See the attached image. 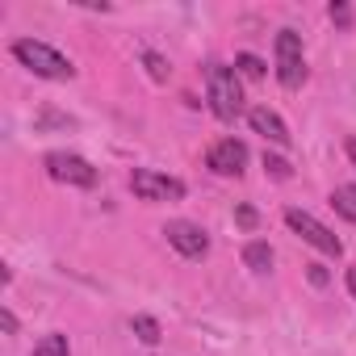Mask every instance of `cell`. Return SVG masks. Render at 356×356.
I'll return each instance as SVG.
<instances>
[{
  "label": "cell",
  "mask_w": 356,
  "mask_h": 356,
  "mask_svg": "<svg viewBox=\"0 0 356 356\" xmlns=\"http://www.w3.org/2000/svg\"><path fill=\"white\" fill-rule=\"evenodd\" d=\"M9 51H13V59H17L26 72H34L38 80H72V76H76V63H72L63 51H55L51 42H38V38H17Z\"/></svg>",
  "instance_id": "6da1fadb"
},
{
  "label": "cell",
  "mask_w": 356,
  "mask_h": 356,
  "mask_svg": "<svg viewBox=\"0 0 356 356\" xmlns=\"http://www.w3.org/2000/svg\"><path fill=\"white\" fill-rule=\"evenodd\" d=\"M206 101L214 109L218 122H235L243 113V84H239V72L227 67V63H210L206 67Z\"/></svg>",
  "instance_id": "7a4b0ae2"
},
{
  "label": "cell",
  "mask_w": 356,
  "mask_h": 356,
  "mask_svg": "<svg viewBox=\"0 0 356 356\" xmlns=\"http://www.w3.org/2000/svg\"><path fill=\"white\" fill-rule=\"evenodd\" d=\"M130 193L138 202H181L189 189L181 176H168V172H155V168H134L130 172Z\"/></svg>",
  "instance_id": "3957f363"
},
{
  "label": "cell",
  "mask_w": 356,
  "mask_h": 356,
  "mask_svg": "<svg viewBox=\"0 0 356 356\" xmlns=\"http://www.w3.org/2000/svg\"><path fill=\"white\" fill-rule=\"evenodd\" d=\"M277 80H281V88H302L306 84V51H302V34H293V30H281L277 34Z\"/></svg>",
  "instance_id": "277c9868"
},
{
  "label": "cell",
  "mask_w": 356,
  "mask_h": 356,
  "mask_svg": "<svg viewBox=\"0 0 356 356\" xmlns=\"http://www.w3.org/2000/svg\"><path fill=\"white\" fill-rule=\"evenodd\" d=\"M285 227L302 239V243H310V248H318L323 256H343V243L335 239V231H327L314 214H306V210H298V206H289L285 210Z\"/></svg>",
  "instance_id": "5b68a950"
},
{
  "label": "cell",
  "mask_w": 356,
  "mask_h": 356,
  "mask_svg": "<svg viewBox=\"0 0 356 356\" xmlns=\"http://www.w3.org/2000/svg\"><path fill=\"white\" fill-rule=\"evenodd\" d=\"M42 163H47V172H51V181H59V185H72V189H92V185H97V168H92L84 155L51 151Z\"/></svg>",
  "instance_id": "8992f818"
},
{
  "label": "cell",
  "mask_w": 356,
  "mask_h": 356,
  "mask_svg": "<svg viewBox=\"0 0 356 356\" xmlns=\"http://www.w3.org/2000/svg\"><path fill=\"white\" fill-rule=\"evenodd\" d=\"M163 235H168V243L181 252L185 260H206V256H210V235H206V227H197V222H189V218H172V222L163 227Z\"/></svg>",
  "instance_id": "52a82bcc"
},
{
  "label": "cell",
  "mask_w": 356,
  "mask_h": 356,
  "mask_svg": "<svg viewBox=\"0 0 356 356\" xmlns=\"http://www.w3.org/2000/svg\"><path fill=\"white\" fill-rule=\"evenodd\" d=\"M248 159H252V151H248L243 138H218V143L206 151V168H210L214 176H243Z\"/></svg>",
  "instance_id": "ba28073f"
},
{
  "label": "cell",
  "mask_w": 356,
  "mask_h": 356,
  "mask_svg": "<svg viewBox=\"0 0 356 356\" xmlns=\"http://www.w3.org/2000/svg\"><path fill=\"white\" fill-rule=\"evenodd\" d=\"M248 126H252L256 134H264L268 143H277V147H289V126H285V118H281L277 109H268V105H256V109H248Z\"/></svg>",
  "instance_id": "9c48e42d"
},
{
  "label": "cell",
  "mask_w": 356,
  "mask_h": 356,
  "mask_svg": "<svg viewBox=\"0 0 356 356\" xmlns=\"http://www.w3.org/2000/svg\"><path fill=\"white\" fill-rule=\"evenodd\" d=\"M243 264H248L256 277H264V273L273 268V248H268L264 239H252V243L243 248Z\"/></svg>",
  "instance_id": "30bf717a"
},
{
  "label": "cell",
  "mask_w": 356,
  "mask_h": 356,
  "mask_svg": "<svg viewBox=\"0 0 356 356\" xmlns=\"http://www.w3.org/2000/svg\"><path fill=\"white\" fill-rule=\"evenodd\" d=\"M130 331H134V339L147 343V348H155V343L163 339V327H159V318H151V314H134V318H130Z\"/></svg>",
  "instance_id": "8fae6325"
},
{
  "label": "cell",
  "mask_w": 356,
  "mask_h": 356,
  "mask_svg": "<svg viewBox=\"0 0 356 356\" xmlns=\"http://www.w3.org/2000/svg\"><path fill=\"white\" fill-rule=\"evenodd\" d=\"M331 206H335L339 218L356 222V185H339V189H331Z\"/></svg>",
  "instance_id": "7c38bea8"
},
{
  "label": "cell",
  "mask_w": 356,
  "mask_h": 356,
  "mask_svg": "<svg viewBox=\"0 0 356 356\" xmlns=\"http://www.w3.org/2000/svg\"><path fill=\"white\" fill-rule=\"evenodd\" d=\"M34 356H72V343H67V335L51 331V335H42L34 343Z\"/></svg>",
  "instance_id": "4fadbf2b"
},
{
  "label": "cell",
  "mask_w": 356,
  "mask_h": 356,
  "mask_svg": "<svg viewBox=\"0 0 356 356\" xmlns=\"http://www.w3.org/2000/svg\"><path fill=\"white\" fill-rule=\"evenodd\" d=\"M143 67H147V76H151L155 84H168V80H172V63H168L163 55H155V51H143Z\"/></svg>",
  "instance_id": "5bb4252c"
},
{
  "label": "cell",
  "mask_w": 356,
  "mask_h": 356,
  "mask_svg": "<svg viewBox=\"0 0 356 356\" xmlns=\"http://www.w3.org/2000/svg\"><path fill=\"white\" fill-rule=\"evenodd\" d=\"M235 72H239V76H248V80H264V72H268V67H264V59H260V55H248V51H243V55H235Z\"/></svg>",
  "instance_id": "9a60e30c"
},
{
  "label": "cell",
  "mask_w": 356,
  "mask_h": 356,
  "mask_svg": "<svg viewBox=\"0 0 356 356\" xmlns=\"http://www.w3.org/2000/svg\"><path fill=\"white\" fill-rule=\"evenodd\" d=\"M264 172H268V176H277V181H289V176H293L289 159H281V155H268V151H264Z\"/></svg>",
  "instance_id": "2e32d148"
},
{
  "label": "cell",
  "mask_w": 356,
  "mask_h": 356,
  "mask_svg": "<svg viewBox=\"0 0 356 356\" xmlns=\"http://www.w3.org/2000/svg\"><path fill=\"white\" fill-rule=\"evenodd\" d=\"M235 222H239L243 231H256V227H260V214H256L252 206H235Z\"/></svg>",
  "instance_id": "e0dca14e"
},
{
  "label": "cell",
  "mask_w": 356,
  "mask_h": 356,
  "mask_svg": "<svg viewBox=\"0 0 356 356\" xmlns=\"http://www.w3.org/2000/svg\"><path fill=\"white\" fill-rule=\"evenodd\" d=\"M327 17H331L335 26H343V30L352 26V9H348V5H331V9H327Z\"/></svg>",
  "instance_id": "ac0fdd59"
},
{
  "label": "cell",
  "mask_w": 356,
  "mask_h": 356,
  "mask_svg": "<svg viewBox=\"0 0 356 356\" xmlns=\"http://www.w3.org/2000/svg\"><path fill=\"white\" fill-rule=\"evenodd\" d=\"M0 327H5V335H17V314L9 306H0Z\"/></svg>",
  "instance_id": "d6986e66"
},
{
  "label": "cell",
  "mask_w": 356,
  "mask_h": 356,
  "mask_svg": "<svg viewBox=\"0 0 356 356\" xmlns=\"http://www.w3.org/2000/svg\"><path fill=\"white\" fill-rule=\"evenodd\" d=\"M306 277H310L314 285H327V273H323V264H306Z\"/></svg>",
  "instance_id": "ffe728a7"
},
{
  "label": "cell",
  "mask_w": 356,
  "mask_h": 356,
  "mask_svg": "<svg viewBox=\"0 0 356 356\" xmlns=\"http://www.w3.org/2000/svg\"><path fill=\"white\" fill-rule=\"evenodd\" d=\"M343 285H348V293H352V302H356V264L343 273Z\"/></svg>",
  "instance_id": "44dd1931"
},
{
  "label": "cell",
  "mask_w": 356,
  "mask_h": 356,
  "mask_svg": "<svg viewBox=\"0 0 356 356\" xmlns=\"http://www.w3.org/2000/svg\"><path fill=\"white\" fill-rule=\"evenodd\" d=\"M343 151H348V159H352V168H356V138H348V143H343Z\"/></svg>",
  "instance_id": "7402d4cb"
}]
</instances>
